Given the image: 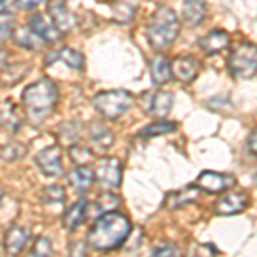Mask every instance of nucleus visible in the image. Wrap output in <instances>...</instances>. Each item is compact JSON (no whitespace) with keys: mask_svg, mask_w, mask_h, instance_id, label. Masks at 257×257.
Listing matches in <instances>:
<instances>
[{"mask_svg":"<svg viewBox=\"0 0 257 257\" xmlns=\"http://www.w3.org/2000/svg\"><path fill=\"white\" fill-rule=\"evenodd\" d=\"M26 153H28L26 146L21 143H16V141H11V143H7L6 146L0 149V156H2V160H6L7 163L23 160L24 156H26Z\"/></svg>","mask_w":257,"mask_h":257,"instance_id":"29","label":"nucleus"},{"mask_svg":"<svg viewBox=\"0 0 257 257\" xmlns=\"http://www.w3.org/2000/svg\"><path fill=\"white\" fill-rule=\"evenodd\" d=\"M93 105L103 118L117 120L131 110V106L134 105V96L125 89L103 91L94 96Z\"/></svg>","mask_w":257,"mask_h":257,"instance_id":"4","label":"nucleus"},{"mask_svg":"<svg viewBox=\"0 0 257 257\" xmlns=\"http://www.w3.org/2000/svg\"><path fill=\"white\" fill-rule=\"evenodd\" d=\"M131 233V219L117 211H108V213H103L89 228L88 245L99 252L117 250L127 242Z\"/></svg>","mask_w":257,"mask_h":257,"instance_id":"1","label":"nucleus"},{"mask_svg":"<svg viewBox=\"0 0 257 257\" xmlns=\"http://www.w3.org/2000/svg\"><path fill=\"white\" fill-rule=\"evenodd\" d=\"M35 163L40 172L47 177H62L64 175V163H62V153L59 146H50L41 149L35 156Z\"/></svg>","mask_w":257,"mask_h":257,"instance_id":"10","label":"nucleus"},{"mask_svg":"<svg viewBox=\"0 0 257 257\" xmlns=\"http://www.w3.org/2000/svg\"><path fill=\"white\" fill-rule=\"evenodd\" d=\"M199 47L208 55H218L230 47V35L223 30H214L199 40Z\"/></svg>","mask_w":257,"mask_h":257,"instance_id":"15","label":"nucleus"},{"mask_svg":"<svg viewBox=\"0 0 257 257\" xmlns=\"http://www.w3.org/2000/svg\"><path fill=\"white\" fill-rule=\"evenodd\" d=\"M4 4H6V0H0V7H2V6H4Z\"/></svg>","mask_w":257,"mask_h":257,"instance_id":"41","label":"nucleus"},{"mask_svg":"<svg viewBox=\"0 0 257 257\" xmlns=\"http://www.w3.org/2000/svg\"><path fill=\"white\" fill-rule=\"evenodd\" d=\"M14 41L16 45L24 50H30V52H38L43 47V41H41L38 36L33 33L30 28H14Z\"/></svg>","mask_w":257,"mask_h":257,"instance_id":"26","label":"nucleus"},{"mask_svg":"<svg viewBox=\"0 0 257 257\" xmlns=\"http://www.w3.org/2000/svg\"><path fill=\"white\" fill-rule=\"evenodd\" d=\"M69 252L72 255H86V245L82 242H72L69 247Z\"/></svg>","mask_w":257,"mask_h":257,"instance_id":"36","label":"nucleus"},{"mask_svg":"<svg viewBox=\"0 0 257 257\" xmlns=\"http://www.w3.org/2000/svg\"><path fill=\"white\" fill-rule=\"evenodd\" d=\"M28 238H30V233H28L26 228L12 225L6 231V237H4V248L9 255H18L26 247Z\"/></svg>","mask_w":257,"mask_h":257,"instance_id":"17","label":"nucleus"},{"mask_svg":"<svg viewBox=\"0 0 257 257\" xmlns=\"http://www.w3.org/2000/svg\"><path fill=\"white\" fill-rule=\"evenodd\" d=\"M94 180L105 189L113 190L122 184V163L117 158H103L94 172Z\"/></svg>","mask_w":257,"mask_h":257,"instance_id":"8","label":"nucleus"},{"mask_svg":"<svg viewBox=\"0 0 257 257\" xmlns=\"http://www.w3.org/2000/svg\"><path fill=\"white\" fill-rule=\"evenodd\" d=\"M120 206V197L113 196L111 192H105L98 197L96 201V209L99 213H108V211H115Z\"/></svg>","mask_w":257,"mask_h":257,"instance_id":"32","label":"nucleus"},{"mask_svg":"<svg viewBox=\"0 0 257 257\" xmlns=\"http://www.w3.org/2000/svg\"><path fill=\"white\" fill-rule=\"evenodd\" d=\"M31 70V65L28 62H21V64H9L6 69L2 70V82L4 86H14L19 81H23L28 76V72Z\"/></svg>","mask_w":257,"mask_h":257,"instance_id":"25","label":"nucleus"},{"mask_svg":"<svg viewBox=\"0 0 257 257\" xmlns=\"http://www.w3.org/2000/svg\"><path fill=\"white\" fill-rule=\"evenodd\" d=\"M141 101L151 117L165 118L173 108V94L168 91H146Z\"/></svg>","mask_w":257,"mask_h":257,"instance_id":"9","label":"nucleus"},{"mask_svg":"<svg viewBox=\"0 0 257 257\" xmlns=\"http://www.w3.org/2000/svg\"><path fill=\"white\" fill-rule=\"evenodd\" d=\"M255 138H257V134H255V131H252V134L248 136V151H250V155L252 156H255Z\"/></svg>","mask_w":257,"mask_h":257,"instance_id":"39","label":"nucleus"},{"mask_svg":"<svg viewBox=\"0 0 257 257\" xmlns=\"http://www.w3.org/2000/svg\"><path fill=\"white\" fill-rule=\"evenodd\" d=\"M178 250L173 243H165L161 247L153 248V255H177Z\"/></svg>","mask_w":257,"mask_h":257,"instance_id":"35","label":"nucleus"},{"mask_svg":"<svg viewBox=\"0 0 257 257\" xmlns=\"http://www.w3.org/2000/svg\"><path fill=\"white\" fill-rule=\"evenodd\" d=\"M14 33V16L12 12H2L0 14V43L7 41Z\"/></svg>","mask_w":257,"mask_h":257,"instance_id":"33","label":"nucleus"},{"mask_svg":"<svg viewBox=\"0 0 257 257\" xmlns=\"http://www.w3.org/2000/svg\"><path fill=\"white\" fill-rule=\"evenodd\" d=\"M228 69L237 79H254L257 70V53L252 43L238 45L228 59Z\"/></svg>","mask_w":257,"mask_h":257,"instance_id":"5","label":"nucleus"},{"mask_svg":"<svg viewBox=\"0 0 257 257\" xmlns=\"http://www.w3.org/2000/svg\"><path fill=\"white\" fill-rule=\"evenodd\" d=\"M4 197H6V194H4L2 190H0V206H2V201H4Z\"/></svg>","mask_w":257,"mask_h":257,"instance_id":"40","label":"nucleus"},{"mask_svg":"<svg viewBox=\"0 0 257 257\" xmlns=\"http://www.w3.org/2000/svg\"><path fill=\"white\" fill-rule=\"evenodd\" d=\"M184 21L190 26H199L208 16V6L204 0H182Z\"/></svg>","mask_w":257,"mask_h":257,"instance_id":"20","label":"nucleus"},{"mask_svg":"<svg viewBox=\"0 0 257 257\" xmlns=\"http://www.w3.org/2000/svg\"><path fill=\"white\" fill-rule=\"evenodd\" d=\"M88 211H89L88 199H81V201H77L76 204H72L64 213V216H62V225H64L65 230H69V231L77 230V228L88 219Z\"/></svg>","mask_w":257,"mask_h":257,"instance_id":"16","label":"nucleus"},{"mask_svg":"<svg viewBox=\"0 0 257 257\" xmlns=\"http://www.w3.org/2000/svg\"><path fill=\"white\" fill-rule=\"evenodd\" d=\"M170 70H172V76L177 81L187 84V82H192L199 76V72H201V62L190 55L177 57L170 64Z\"/></svg>","mask_w":257,"mask_h":257,"instance_id":"12","label":"nucleus"},{"mask_svg":"<svg viewBox=\"0 0 257 257\" xmlns=\"http://www.w3.org/2000/svg\"><path fill=\"white\" fill-rule=\"evenodd\" d=\"M59 103V91L53 81L41 77L40 81L28 86L23 93V106L33 118L45 120L55 111Z\"/></svg>","mask_w":257,"mask_h":257,"instance_id":"2","label":"nucleus"},{"mask_svg":"<svg viewBox=\"0 0 257 257\" xmlns=\"http://www.w3.org/2000/svg\"><path fill=\"white\" fill-rule=\"evenodd\" d=\"M69 182L74 189L79 194H84L93 187L94 184V173L88 165H81V167L74 168L72 173L69 175Z\"/></svg>","mask_w":257,"mask_h":257,"instance_id":"22","label":"nucleus"},{"mask_svg":"<svg viewBox=\"0 0 257 257\" xmlns=\"http://www.w3.org/2000/svg\"><path fill=\"white\" fill-rule=\"evenodd\" d=\"M136 16V7L132 4H117L113 7V19L117 24H128Z\"/></svg>","mask_w":257,"mask_h":257,"instance_id":"30","label":"nucleus"},{"mask_svg":"<svg viewBox=\"0 0 257 257\" xmlns=\"http://www.w3.org/2000/svg\"><path fill=\"white\" fill-rule=\"evenodd\" d=\"M250 204V196L243 190H231L221 196L214 204V213L218 216H235V214L245 211Z\"/></svg>","mask_w":257,"mask_h":257,"instance_id":"7","label":"nucleus"},{"mask_svg":"<svg viewBox=\"0 0 257 257\" xmlns=\"http://www.w3.org/2000/svg\"><path fill=\"white\" fill-rule=\"evenodd\" d=\"M199 197V189L196 185H185L184 189L180 190H175V192H170L167 199H165V206L168 209H180V208H185V206L192 204L196 202Z\"/></svg>","mask_w":257,"mask_h":257,"instance_id":"19","label":"nucleus"},{"mask_svg":"<svg viewBox=\"0 0 257 257\" xmlns=\"http://www.w3.org/2000/svg\"><path fill=\"white\" fill-rule=\"evenodd\" d=\"M28 28L35 33L43 43L53 45L62 38V33L57 30L55 24L50 23L43 14H35L31 16V19L28 21Z\"/></svg>","mask_w":257,"mask_h":257,"instance_id":"13","label":"nucleus"},{"mask_svg":"<svg viewBox=\"0 0 257 257\" xmlns=\"http://www.w3.org/2000/svg\"><path fill=\"white\" fill-rule=\"evenodd\" d=\"M81 138V123L76 120H69V122L60 123L57 128V139L64 148H70L77 144Z\"/></svg>","mask_w":257,"mask_h":257,"instance_id":"24","label":"nucleus"},{"mask_svg":"<svg viewBox=\"0 0 257 257\" xmlns=\"http://www.w3.org/2000/svg\"><path fill=\"white\" fill-rule=\"evenodd\" d=\"M178 128L177 122H168V120H156V122L149 123L141 131V136L143 138H158V136H167V134H173Z\"/></svg>","mask_w":257,"mask_h":257,"instance_id":"27","label":"nucleus"},{"mask_svg":"<svg viewBox=\"0 0 257 257\" xmlns=\"http://www.w3.org/2000/svg\"><path fill=\"white\" fill-rule=\"evenodd\" d=\"M59 60L64 62L69 69L77 70V72L84 70V65H86L84 55L74 48H60V50H57V52H53L52 55L47 57V65H52L53 62H59Z\"/></svg>","mask_w":257,"mask_h":257,"instance_id":"18","label":"nucleus"},{"mask_svg":"<svg viewBox=\"0 0 257 257\" xmlns=\"http://www.w3.org/2000/svg\"><path fill=\"white\" fill-rule=\"evenodd\" d=\"M89 136L93 144H96L98 148L105 149V151L110 149L115 143V134L111 132V128H108L103 122H99V120L89 123Z\"/></svg>","mask_w":257,"mask_h":257,"instance_id":"23","label":"nucleus"},{"mask_svg":"<svg viewBox=\"0 0 257 257\" xmlns=\"http://www.w3.org/2000/svg\"><path fill=\"white\" fill-rule=\"evenodd\" d=\"M40 199L43 204H64L65 199H67V194H65V189L62 185H47L43 190L40 192Z\"/></svg>","mask_w":257,"mask_h":257,"instance_id":"28","label":"nucleus"},{"mask_svg":"<svg viewBox=\"0 0 257 257\" xmlns=\"http://www.w3.org/2000/svg\"><path fill=\"white\" fill-rule=\"evenodd\" d=\"M41 2H43V0H16V4H18L21 9H26V11L35 9V7H38Z\"/></svg>","mask_w":257,"mask_h":257,"instance_id":"37","label":"nucleus"},{"mask_svg":"<svg viewBox=\"0 0 257 257\" xmlns=\"http://www.w3.org/2000/svg\"><path fill=\"white\" fill-rule=\"evenodd\" d=\"M0 123L12 134H18L21 131L23 113H21L18 103H14L12 99H6L4 103H0Z\"/></svg>","mask_w":257,"mask_h":257,"instance_id":"14","label":"nucleus"},{"mask_svg":"<svg viewBox=\"0 0 257 257\" xmlns=\"http://www.w3.org/2000/svg\"><path fill=\"white\" fill-rule=\"evenodd\" d=\"M178 33H180V21L175 11L170 7H160L149 21L146 38L149 47L156 52H161L175 43Z\"/></svg>","mask_w":257,"mask_h":257,"instance_id":"3","label":"nucleus"},{"mask_svg":"<svg viewBox=\"0 0 257 257\" xmlns=\"http://www.w3.org/2000/svg\"><path fill=\"white\" fill-rule=\"evenodd\" d=\"M31 254L36 257L52 255V242H50L47 237H38L31 247Z\"/></svg>","mask_w":257,"mask_h":257,"instance_id":"34","label":"nucleus"},{"mask_svg":"<svg viewBox=\"0 0 257 257\" xmlns=\"http://www.w3.org/2000/svg\"><path fill=\"white\" fill-rule=\"evenodd\" d=\"M48 12L50 18H52V23L55 24V28L60 33H69L76 28V16L67 7L65 0H50Z\"/></svg>","mask_w":257,"mask_h":257,"instance_id":"11","label":"nucleus"},{"mask_svg":"<svg viewBox=\"0 0 257 257\" xmlns=\"http://www.w3.org/2000/svg\"><path fill=\"white\" fill-rule=\"evenodd\" d=\"M151 70V81L156 86H163L172 79V70H170V60L165 55H155L149 64Z\"/></svg>","mask_w":257,"mask_h":257,"instance_id":"21","label":"nucleus"},{"mask_svg":"<svg viewBox=\"0 0 257 257\" xmlns=\"http://www.w3.org/2000/svg\"><path fill=\"white\" fill-rule=\"evenodd\" d=\"M70 160H72V163H76L77 167H81V165H88L91 160L94 158L93 151H91L89 148H84V146H77V144H74V146H70Z\"/></svg>","mask_w":257,"mask_h":257,"instance_id":"31","label":"nucleus"},{"mask_svg":"<svg viewBox=\"0 0 257 257\" xmlns=\"http://www.w3.org/2000/svg\"><path fill=\"white\" fill-rule=\"evenodd\" d=\"M11 64V52L6 48H0V70H4Z\"/></svg>","mask_w":257,"mask_h":257,"instance_id":"38","label":"nucleus"},{"mask_svg":"<svg viewBox=\"0 0 257 257\" xmlns=\"http://www.w3.org/2000/svg\"><path fill=\"white\" fill-rule=\"evenodd\" d=\"M194 185L199 190H204L208 194H223L237 185V177L233 173H219L204 170V172L199 173Z\"/></svg>","mask_w":257,"mask_h":257,"instance_id":"6","label":"nucleus"}]
</instances>
